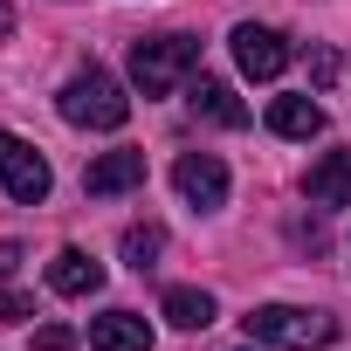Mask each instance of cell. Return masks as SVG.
I'll return each instance as SVG.
<instances>
[{
    "label": "cell",
    "mask_w": 351,
    "mask_h": 351,
    "mask_svg": "<svg viewBox=\"0 0 351 351\" xmlns=\"http://www.w3.org/2000/svg\"><path fill=\"white\" fill-rule=\"evenodd\" d=\"M303 186H310L317 207H351V152H324Z\"/></svg>",
    "instance_id": "obj_11"
},
{
    "label": "cell",
    "mask_w": 351,
    "mask_h": 351,
    "mask_svg": "<svg viewBox=\"0 0 351 351\" xmlns=\"http://www.w3.org/2000/svg\"><path fill=\"white\" fill-rule=\"evenodd\" d=\"M248 337L269 344V351H324V344H337V317L296 310V303H262L248 317Z\"/></svg>",
    "instance_id": "obj_2"
},
{
    "label": "cell",
    "mask_w": 351,
    "mask_h": 351,
    "mask_svg": "<svg viewBox=\"0 0 351 351\" xmlns=\"http://www.w3.org/2000/svg\"><path fill=\"white\" fill-rule=\"evenodd\" d=\"M248 351H269V344H248Z\"/></svg>",
    "instance_id": "obj_19"
},
{
    "label": "cell",
    "mask_w": 351,
    "mask_h": 351,
    "mask_svg": "<svg viewBox=\"0 0 351 351\" xmlns=\"http://www.w3.org/2000/svg\"><path fill=\"white\" fill-rule=\"evenodd\" d=\"M172 186H180L186 207L214 214V207H228V165H221L214 152H180V165H172Z\"/></svg>",
    "instance_id": "obj_5"
},
{
    "label": "cell",
    "mask_w": 351,
    "mask_h": 351,
    "mask_svg": "<svg viewBox=\"0 0 351 351\" xmlns=\"http://www.w3.org/2000/svg\"><path fill=\"white\" fill-rule=\"evenodd\" d=\"M14 269H21V248H14V241H0V282H8Z\"/></svg>",
    "instance_id": "obj_18"
},
{
    "label": "cell",
    "mask_w": 351,
    "mask_h": 351,
    "mask_svg": "<svg viewBox=\"0 0 351 351\" xmlns=\"http://www.w3.org/2000/svg\"><path fill=\"white\" fill-rule=\"evenodd\" d=\"M90 351H152V324L138 310H104L90 317Z\"/></svg>",
    "instance_id": "obj_9"
},
{
    "label": "cell",
    "mask_w": 351,
    "mask_h": 351,
    "mask_svg": "<svg viewBox=\"0 0 351 351\" xmlns=\"http://www.w3.org/2000/svg\"><path fill=\"white\" fill-rule=\"evenodd\" d=\"M228 42H234V62H241V76H255V83H276V76L289 69V42H282L276 28H262V21H241Z\"/></svg>",
    "instance_id": "obj_6"
},
{
    "label": "cell",
    "mask_w": 351,
    "mask_h": 351,
    "mask_svg": "<svg viewBox=\"0 0 351 351\" xmlns=\"http://www.w3.org/2000/svg\"><path fill=\"white\" fill-rule=\"evenodd\" d=\"M49 289H56V296H97V289H104V262H90L83 248H62V255L49 262Z\"/></svg>",
    "instance_id": "obj_10"
},
{
    "label": "cell",
    "mask_w": 351,
    "mask_h": 351,
    "mask_svg": "<svg viewBox=\"0 0 351 351\" xmlns=\"http://www.w3.org/2000/svg\"><path fill=\"white\" fill-rule=\"evenodd\" d=\"M28 310H35V303H28L21 289H0V317H8V324H14V317H28Z\"/></svg>",
    "instance_id": "obj_17"
},
{
    "label": "cell",
    "mask_w": 351,
    "mask_h": 351,
    "mask_svg": "<svg viewBox=\"0 0 351 351\" xmlns=\"http://www.w3.org/2000/svg\"><path fill=\"white\" fill-rule=\"evenodd\" d=\"M269 131L276 138H317L324 131V104L317 97H276L269 104Z\"/></svg>",
    "instance_id": "obj_12"
},
{
    "label": "cell",
    "mask_w": 351,
    "mask_h": 351,
    "mask_svg": "<svg viewBox=\"0 0 351 351\" xmlns=\"http://www.w3.org/2000/svg\"><path fill=\"white\" fill-rule=\"evenodd\" d=\"M193 69H200V42L193 35H152V42L131 49V83L145 97H172Z\"/></svg>",
    "instance_id": "obj_3"
},
{
    "label": "cell",
    "mask_w": 351,
    "mask_h": 351,
    "mask_svg": "<svg viewBox=\"0 0 351 351\" xmlns=\"http://www.w3.org/2000/svg\"><path fill=\"white\" fill-rule=\"evenodd\" d=\"M165 248V228L158 221H145V228H124V262L131 269H152V255Z\"/></svg>",
    "instance_id": "obj_14"
},
{
    "label": "cell",
    "mask_w": 351,
    "mask_h": 351,
    "mask_svg": "<svg viewBox=\"0 0 351 351\" xmlns=\"http://www.w3.org/2000/svg\"><path fill=\"white\" fill-rule=\"evenodd\" d=\"M186 104H193V117H207V124H221V131H241V124H248V104H241L221 76H193Z\"/></svg>",
    "instance_id": "obj_8"
},
{
    "label": "cell",
    "mask_w": 351,
    "mask_h": 351,
    "mask_svg": "<svg viewBox=\"0 0 351 351\" xmlns=\"http://www.w3.org/2000/svg\"><path fill=\"white\" fill-rule=\"evenodd\" d=\"M165 324H180V330H207L214 317H221V303L207 296V289H165Z\"/></svg>",
    "instance_id": "obj_13"
},
{
    "label": "cell",
    "mask_w": 351,
    "mask_h": 351,
    "mask_svg": "<svg viewBox=\"0 0 351 351\" xmlns=\"http://www.w3.org/2000/svg\"><path fill=\"white\" fill-rule=\"evenodd\" d=\"M310 76H317V90H330V83H337V56L317 49V56H310Z\"/></svg>",
    "instance_id": "obj_16"
},
{
    "label": "cell",
    "mask_w": 351,
    "mask_h": 351,
    "mask_svg": "<svg viewBox=\"0 0 351 351\" xmlns=\"http://www.w3.org/2000/svg\"><path fill=\"white\" fill-rule=\"evenodd\" d=\"M131 186H145V152H104L83 172V193L90 200H110V193H131Z\"/></svg>",
    "instance_id": "obj_7"
},
{
    "label": "cell",
    "mask_w": 351,
    "mask_h": 351,
    "mask_svg": "<svg viewBox=\"0 0 351 351\" xmlns=\"http://www.w3.org/2000/svg\"><path fill=\"white\" fill-rule=\"evenodd\" d=\"M69 344H76L69 324H42V330H35V351H69Z\"/></svg>",
    "instance_id": "obj_15"
},
{
    "label": "cell",
    "mask_w": 351,
    "mask_h": 351,
    "mask_svg": "<svg viewBox=\"0 0 351 351\" xmlns=\"http://www.w3.org/2000/svg\"><path fill=\"white\" fill-rule=\"evenodd\" d=\"M56 110L76 124V131H117L124 117H131V97H124V83L110 76V69H76L69 83H62V97H56Z\"/></svg>",
    "instance_id": "obj_1"
},
{
    "label": "cell",
    "mask_w": 351,
    "mask_h": 351,
    "mask_svg": "<svg viewBox=\"0 0 351 351\" xmlns=\"http://www.w3.org/2000/svg\"><path fill=\"white\" fill-rule=\"evenodd\" d=\"M0 186H8L21 207H42V200H49V186H56V172H49V158H42L28 138L0 131Z\"/></svg>",
    "instance_id": "obj_4"
}]
</instances>
